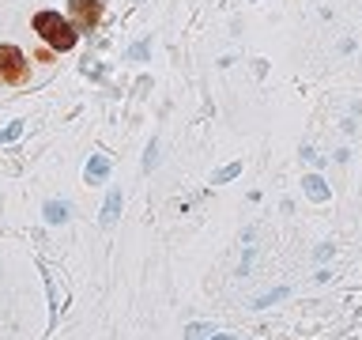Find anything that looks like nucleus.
I'll list each match as a JSON object with an SVG mask.
<instances>
[{
	"label": "nucleus",
	"instance_id": "obj_5",
	"mask_svg": "<svg viewBox=\"0 0 362 340\" xmlns=\"http://www.w3.org/2000/svg\"><path fill=\"white\" fill-rule=\"evenodd\" d=\"M83 178L87 181H106L110 178V159L106 155H90L87 166H83Z\"/></svg>",
	"mask_w": 362,
	"mask_h": 340
},
{
	"label": "nucleus",
	"instance_id": "obj_10",
	"mask_svg": "<svg viewBox=\"0 0 362 340\" xmlns=\"http://www.w3.org/2000/svg\"><path fill=\"white\" fill-rule=\"evenodd\" d=\"M23 132V121H11L8 129H0V144H8V140H16V136Z\"/></svg>",
	"mask_w": 362,
	"mask_h": 340
},
{
	"label": "nucleus",
	"instance_id": "obj_2",
	"mask_svg": "<svg viewBox=\"0 0 362 340\" xmlns=\"http://www.w3.org/2000/svg\"><path fill=\"white\" fill-rule=\"evenodd\" d=\"M0 79H4V84H11V87H19V84H27V79H30L27 53H23L19 45H11V42L0 45Z\"/></svg>",
	"mask_w": 362,
	"mask_h": 340
},
{
	"label": "nucleus",
	"instance_id": "obj_3",
	"mask_svg": "<svg viewBox=\"0 0 362 340\" xmlns=\"http://www.w3.org/2000/svg\"><path fill=\"white\" fill-rule=\"evenodd\" d=\"M102 8H106V0H68V23L79 34H90L102 19Z\"/></svg>",
	"mask_w": 362,
	"mask_h": 340
},
{
	"label": "nucleus",
	"instance_id": "obj_4",
	"mask_svg": "<svg viewBox=\"0 0 362 340\" xmlns=\"http://www.w3.org/2000/svg\"><path fill=\"white\" fill-rule=\"evenodd\" d=\"M302 189H305V197L317 200V204L332 200V189H328V181H325L321 174H305V178H302Z\"/></svg>",
	"mask_w": 362,
	"mask_h": 340
},
{
	"label": "nucleus",
	"instance_id": "obj_13",
	"mask_svg": "<svg viewBox=\"0 0 362 340\" xmlns=\"http://www.w3.org/2000/svg\"><path fill=\"white\" fill-rule=\"evenodd\" d=\"M34 61H42V64H49V61H53V50H38V53H34Z\"/></svg>",
	"mask_w": 362,
	"mask_h": 340
},
{
	"label": "nucleus",
	"instance_id": "obj_7",
	"mask_svg": "<svg viewBox=\"0 0 362 340\" xmlns=\"http://www.w3.org/2000/svg\"><path fill=\"white\" fill-rule=\"evenodd\" d=\"M68 220V204L64 200H49L45 204V223H64Z\"/></svg>",
	"mask_w": 362,
	"mask_h": 340
},
{
	"label": "nucleus",
	"instance_id": "obj_11",
	"mask_svg": "<svg viewBox=\"0 0 362 340\" xmlns=\"http://www.w3.org/2000/svg\"><path fill=\"white\" fill-rule=\"evenodd\" d=\"M208 333H215L211 325H200V322H197V325H189V340H204Z\"/></svg>",
	"mask_w": 362,
	"mask_h": 340
},
{
	"label": "nucleus",
	"instance_id": "obj_1",
	"mask_svg": "<svg viewBox=\"0 0 362 340\" xmlns=\"http://www.w3.org/2000/svg\"><path fill=\"white\" fill-rule=\"evenodd\" d=\"M30 30L38 34V38L49 45V50H57V53H68V50H72V45L79 42V30L72 27V23H68V16H61V11H53V8L34 11Z\"/></svg>",
	"mask_w": 362,
	"mask_h": 340
},
{
	"label": "nucleus",
	"instance_id": "obj_14",
	"mask_svg": "<svg viewBox=\"0 0 362 340\" xmlns=\"http://www.w3.org/2000/svg\"><path fill=\"white\" fill-rule=\"evenodd\" d=\"M211 340H234L230 333H219V336H211Z\"/></svg>",
	"mask_w": 362,
	"mask_h": 340
},
{
	"label": "nucleus",
	"instance_id": "obj_12",
	"mask_svg": "<svg viewBox=\"0 0 362 340\" xmlns=\"http://www.w3.org/2000/svg\"><path fill=\"white\" fill-rule=\"evenodd\" d=\"M155 152H158V144L151 140V144H147V155H144V170H151V166L158 163V155H155Z\"/></svg>",
	"mask_w": 362,
	"mask_h": 340
},
{
	"label": "nucleus",
	"instance_id": "obj_6",
	"mask_svg": "<svg viewBox=\"0 0 362 340\" xmlns=\"http://www.w3.org/2000/svg\"><path fill=\"white\" fill-rule=\"evenodd\" d=\"M117 215H121V189H113L110 197H106V204H102V223H117Z\"/></svg>",
	"mask_w": 362,
	"mask_h": 340
},
{
	"label": "nucleus",
	"instance_id": "obj_9",
	"mask_svg": "<svg viewBox=\"0 0 362 340\" xmlns=\"http://www.w3.org/2000/svg\"><path fill=\"white\" fill-rule=\"evenodd\" d=\"M279 299H287V288H276V291H272V295H260V299H257L253 306H257V310H264V306H272V302H279Z\"/></svg>",
	"mask_w": 362,
	"mask_h": 340
},
{
	"label": "nucleus",
	"instance_id": "obj_8",
	"mask_svg": "<svg viewBox=\"0 0 362 340\" xmlns=\"http://www.w3.org/2000/svg\"><path fill=\"white\" fill-rule=\"evenodd\" d=\"M238 174H242V163H230V166L215 170V174H211V181H215V186H223V181H230V178H238Z\"/></svg>",
	"mask_w": 362,
	"mask_h": 340
}]
</instances>
